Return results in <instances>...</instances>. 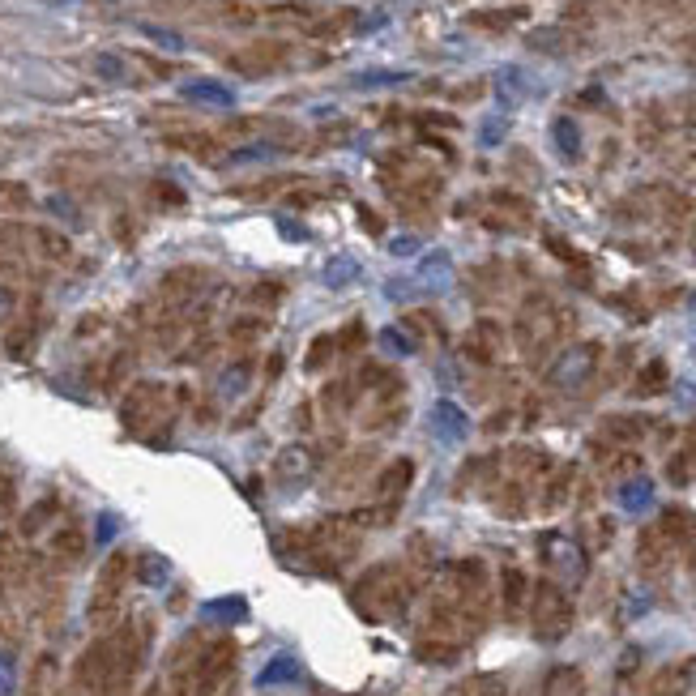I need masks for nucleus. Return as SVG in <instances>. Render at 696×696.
I'll use <instances>...</instances> for the list:
<instances>
[{"label": "nucleus", "mask_w": 696, "mask_h": 696, "mask_svg": "<svg viewBox=\"0 0 696 696\" xmlns=\"http://www.w3.org/2000/svg\"><path fill=\"white\" fill-rule=\"evenodd\" d=\"M308 474H312V453H308V449H287V453L278 457L274 479H278L282 487H304Z\"/></svg>", "instance_id": "nucleus-9"}, {"label": "nucleus", "mask_w": 696, "mask_h": 696, "mask_svg": "<svg viewBox=\"0 0 696 696\" xmlns=\"http://www.w3.org/2000/svg\"><path fill=\"white\" fill-rule=\"evenodd\" d=\"M415 248H419V240H410V235H402V240H393V244H389L393 257H410Z\"/></svg>", "instance_id": "nucleus-26"}, {"label": "nucleus", "mask_w": 696, "mask_h": 696, "mask_svg": "<svg viewBox=\"0 0 696 696\" xmlns=\"http://www.w3.org/2000/svg\"><path fill=\"white\" fill-rule=\"evenodd\" d=\"M231 667H235V645H231V641H214V645H205V650L197 654V662H193V688H197L201 696L218 692V688L227 684Z\"/></svg>", "instance_id": "nucleus-4"}, {"label": "nucleus", "mask_w": 696, "mask_h": 696, "mask_svg": "<svg viewBox=\"0 0 696 696\" xmlns=\"http://www.w3.org/2000/svg\"><path fill=\"white\" fill-rule=\"evenodd\" d=\"M667 385V368H662V363H650V368L641 372V385L637 389H662Z\"/></svg>", "instance_id": "nucleus-22"}, {"label": "nucleus", "mask_w": 696, "mask_h": 696, "mask_svg": "<svg viewBox=\"0 0 696 696\" xmlns=\"http://www.w3.org/2000/svg\"><path fill=\"white\" fill-rule=\"evenodd\" d=\"M398 82H410V73H359L355 86H398Z\"/></svg>", "instance_id": "nucleus-19"}, {"label": "nucleus", "mask_w": 696, "mask_h": 696, "mask_svg": "<svg viewBox=\"0 0 696 696\" xmlns=\"http://www.w3.org/2000/svg\"><path fill=\"white\" fill-rule=\"evenodd\" d=\"M205 615H214V620H244L248 607H244V598H214V603L205 607Z\"/></svg>", "instance_id": "nucleus-16"}, {"label": "nucleus", "mask_w": 696, "mask_h": 696, "mask_svg": "<svg viewBox=\"0 0 696 696\" xmlns=\"http://www.w3.org/2000/svg\"><path fill=\"white\" fill-rule=\"evenodd\" d=\"M295 679H299V662L291 654H278V658L265 662V671L257 675V684L261 688H278V684H295Z\"/></svg>", "instance_id": "nucleus-10"}, {"label": "nucleus", "mask_w": 696, "mask_h": 696, "mask_svg": "<svg viewBox=\"0 0 696 696\" xmlns=\"http://www.w3.org/2000/svg\"><path fill=\"white\" fill-rule=\"evenodd\" d=\"M351 598L368 620H393V615H402V607H406V581L393 564H381V568H372V573L359 577Z\"/></svg>", "instance_id": "nucleus-1"}, {"label": "nucleus", "mask_w": 696, "mask_h": 696, "mask_svg": "<svg viewBox=\"0 0 696 696\" xmlns=\"http://www.w3.org/2000/svg\"><path fill=\"white\" fill-rule=\"evenodd\" d=\"M180 94L193 103H205V107H231L235 103V90L227 82H214V77H193V82H184Z\"/></svg>", "instance_id": "nucleus-8"}, {"label": "nucleus", "mask_w": 696, "mask_h": 696, "mask_svg": "<svg viewBox=\"0 0 696 696\" xmlns=\"http://www.w3.org/2000/svg\"><path fill=\"white\" fill-rule=\"evenodd\" d=\"M146 35H150L154 43H163V47H171V52H180V47H184V39H180V35H171V30H158V26H146Z\"/></svg>", "instance_id": "nucleus-23"}, {"label": "nucleus", "mask_w": 696, "mask_h": 696, "mask_svg": "<svg viewBox=\"0 0 696 696\" xmlns=\"http://www.w3.org/2000/svg\"><path fill=\"white\" fill-rule=\"evenodd\" d=\"M496 90H500L504 103H521V99H526V73H521V69H500L496 73Z\"/></svg>", "instance_id": "nucleus-14"}, {"label": "nucleus", "mask_w": 696, "mask_h": 696, "mask_svg": "<svg viewBox=\"0 0 696 696\" xmlns=\"http://www.w3.org/2000/svg\"><path fill=\"white\" fill-rule=\"evenodd\" d=\"M650 504H654V483L650 479H628L620 487V509L641 513V509H650Z\"/></svg>", "instance_id": "nucleus-11"}, {"label": "nucleus", "mask_w": 696, "mask_h": 696, "mask_svg": "<svg viewBox=\"0 0 696 696\" xmlns=\"http://www.w3.org/2000/svg\"><path fill=\"white\" fill-rule=\"evenodd\" d=\"M410 479H415V466H410L406 457H398V462H393V466L381 474V479H376V500L389 504V509H393V504H398V500L406 496Z\"/></svg>", "instance_id": "nucleus-7"}, {"label": "nucleus", "mask_w": 696, "mask_h": 696, "mask_svg": "<svg viewBox=\"0 0 696 696\" xmlns=\"http://www.w3.org/2000/svg\"><path fill=\"white\" fill-rule=\"evenodd\" d=\"M594 368H598V346L594 342L568 346V351L547 368V385L551 389H581L594 376Z\"/></svg>", "instance_id": "nucleus-3"}, {"label": "nucleus", "mask_w": 696, "mask_h": 696, "mask_svg": "<svg viewBox=\"0 0 696 696\" xmlns=\"http://www.w3.org/2000/svg\"><path fill=\"white\" fill-rule=\"evenodd\" d=\"M530 628L539 641H560L573 628V603L556 581H539L530 590Z\"/></svg>", "instance_id": "nucleus-2"}, {"label": "nucleus", "mask_w": 696, "mask_h": 696, "mask_svg": "<svg viewBox=\"0 0 696 696\" xmlns=\"http://www.w3.org/2000/svg\"><path fill=\"white\" fill-rule=\"evenodd\" d=\"M270 154H274V146H265V141H261V146H248V150H240V154L231 158V163H252V158H270Z\"/></svg>", "instance_id": "nucleus-25"}, {"label": "nucleus", "mask_w": 696, "mask_h": 696, "mask_svg": "<svg viewBox=\"0 0 696 696\" xmlns=\"http://www.w3.org/2000/svg\"><path fill=\"white\" fill-rule=\"evenodd\" d=\"M504 133H509V124H504V116H492V120L483 124V133H479V141H483V146H496V141H500Z\"/></svg>", "instance_id": "nucleus-20"}, {"label": "nucleus", "mask_w": 696, "mask_h": 696, "mask_svg": "<svg viewBox=\"0 0 696 696\" xmlns=\"http://www.w3.org/2000/svg\"><path fill=\"white\" fill-rule=\"evenodd\" d=\"M13 684H18V679H13V662L0 654V696H13Z\"/></svg>", "instance_id": "nucleus-24"}, {"label": "nucleus", "mask_w": 696, "mask_h": 696, "mask_svg": "<svg viewBox=\"0 0 696 696\" xmlns=\"http://www.w3.org/2000/svg\"><path fill=\"white\" fill-rule=\"evenodd\" d=\"M521 598H526V577H521L517 568H509V573H504V611L517 615L521 611Z\"/></svg>", "instance_id": "nucleus-15"}, {"label": "nucleus", "mask_w": 696, "mask_h": 696, "mask_svg": "<svg viewBox=\"0 0 696 696\" xmlns=\"http://www.w3.org/2000/svg\"><path fill=\"white\" fill-rule=\"evenodd\" d=\"M432 427H436V436L445 440V445H457V440H466L470 419H466V410L457 406V402L440 398V402L432 406Z\"/></svg>", "instance_id": "nucleus-6"}, {"label": "nucleus", "mask_w": 696, "mask_h": 696, "mask_svg": "<svg viewBox=\"0 0 696 696\" xmlns=\"http://www.w3.org/2000/svg\"><path fill=\"white\" fill-rule=\"evenodd\" d=\"M692 308H696V299H692Z\"/></svg>", "instance_id": "nucleus-28"}, {"label": "nucleus", "mask_w": 696, "mask_h": 696, "mask_svg": "<svg viewBox=\"0 0 696 696\" xmlns=\"http://www.w3.org/2000/svg\"><path fill=\"white\" fill-rule=\"evenodd\" d=\"M551 137H556V150H560L564 158H577V154H581V129H577V120L560 116L556 124H551Z\"/></svg>", "instance_id": "nucleus-12"}, {"label": "nucleus", "mask_w": 696, "mask_h": 696, "mask_svg": "<svg viewBox=\"0 0 696 696\" xmlns=\"http://www.w3.org/2000/svg\"><path fill=\"white\" fill-rule=\"evenodd\" d=\"M5 308H9V291H5V287H0V312H5Z\"/></svg>", "instance_id": "nucleus-27"}, {"label": "nucleus", "mask_w": 696, "mask_h": 696, "mask_svg": "<svg viewBox=\"0 0 696 696\" xmlns=\"http://www.w3.org/2000/svg\"><path fill=\"white\" fill-rule=\"evenodd\" d=\"M543 560L556 577L564 581H581L585 577V551L577 539H568V534H547L543 539Z\"/></svg>", "instance_id": "nucleus-5"}, {"label": "nucleus", "mask_w": 696, "mask_h": 696, "mask_svg": "<svg viewBox=\"0 0 696 696\" xmlns=\"http://www.w3.org/2000/svg\"><path fill=\"white\" fill-rule=\"evenodd\" d=\"M385 346H389V351H398V355H410V351H415V342H410L398 325L385 329Z\"/></svg>", "instance_id": "nucleus-21"}, {"label": "nucleus", "mask_w": 696, "mask_h": 696, "mask_svg": "<svg viewBox=\"0 0 696 696\" xmlns=\"http://www.w3.org/2000/svg\"><path fill=\"white\" fill-rule=\"evenodd\" d=\"M355 274H359V265H355L351 257H338V261L325 265V282H329V287H346V282H351Z\"/></svg>", "instance_id": "nucleus-17"}, {"label": "nucleus", "mask_w": 696, "mask_h": 696, "mask_svg": "<svg viewBox=\"0 0 696 696\" xmlns=\"http://www.w3.org/2000/svg\"><path fill=\"white\" fill-rule=\"evenodd\" d=\"M141 581H146V585H163L167 581V560L141 556Z\"/></svg>", "instance_id": "nucleus-18"}, {"label": "nucleus", "mask_w": 696, "mask_h": 696, "mask_svg": "<svg viewBox=\"0 0 696 696\" xmlns=\"http://www.w3.org/2000/svg\"><path fill=\"white\" fill-rule=\"evenodd\" d=\"M419 278L427 282V287H445V282L453 278V265H449V257H445V252H432V257H427L423 265H419Z\"/></svg>", "instance_id": "nucleus-13"}]
</instances>
